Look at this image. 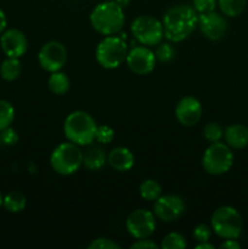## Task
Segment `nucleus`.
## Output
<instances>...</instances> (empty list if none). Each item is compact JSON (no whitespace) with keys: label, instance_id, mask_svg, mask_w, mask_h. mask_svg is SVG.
Listing matches in <instances>:
<instances>
[{"label":"nucleus","instance_id":"423d86ee","mask_svg":"<svg viewBox=\"0 0 248 249\" xmlns=\"http://www.w3.org/2000/svg\"><path fill=\"white\" fill-rule=\"evenodd\" d=\"M80 146L71 142H62L56 146L50 157L53 169L60 175H72L83 165V151Z\"/></svg>","mask_w":248,"mask_h":249},{"label":"nucleus","instance_id":"7ed1b4c3","mask_svg":"<svg viewBox=\"0 0 248 249\" xmlns=\"http://www.w3.org/2000/svg\"><path fill=\"white\" fill-rule=\"evenodd\" d=\"M96 129V121L85 111L72 112L63 123V133L67 140L78 146H88L94 142Z\"/></svg>","mask_w":248,"mask_h":249},{"label":"nucleus","instance_id":"aec40b11","mask_svg":"<svg viewBox=\"0 0 248 249\" xmlns=\"http://www.w3.org/2000/svg\"><path fill=\"white\" fill-rule=\"evenodd\" d=\"M22 65L17 57H7L0 65V75L6 82H14L21 75Z\"/></svg>","mask_w":248,"mask_h":249},{"label":"nucleus","instance_id":"f257e3e1","mask_svg":"<svg viewBox=\"0 0 248 249\" xmlns=\"http://www.w3.org/2000/svg\"><path fill=\"white\" fill-rule=\"evenodd\" d=\"M164 36L173 43L185 40L198 24V14L192 5L180 4L169 7L163 16Z\"/></svg>","mask_w":248,"mask_h":249},{"label":"nucleus","instance_id":"0eeeda50","mask_svg":"<svg viewBox=\"0 0 248 249\" xmlns=\"http://www.w3.org/2000/svg\"><path fill=\"white\" fill-rule=\"evenodd\" d=\"M233 164V153L230 146L223 142H213L207 147L202 157L203 169L211 175H223Z\"/></svg>","mask_w":248,"mask_h":249},{"label":"nucleus","instance_id":"6e6552de","mask_svg":"<svg viewBox=\"0 0 248 249\" xmlns=\"http://www.w3.org/2000/svg\"><path fill=\"white\" fill-rule=\"evenodd\" d=\"M131 33L138 43L146 46L157 45L164 36L162 22L150 15L136 17L131 23Z\"/></svg>","mask_w":248,"mask_h":249},{"label":"nucleus","instance_id":"473e14b6","mask_svg":"<svg viewBox=\"0 0 248 249\" xmlns=\"http://www.w3.org/2000/svg\"><path fill=\"white\" fill-rule=\"evenodd\" d=\"M133 249H158V245H156L153 241L148 240V238H140V240H138L136 242H134L133 245H131V247Z\"/></svg>","mask_w":248,"mask_h":249},{"label":"nucleus","instance_id":"412c9836","mask_svg":"<svg viewBox=\"0 0 248 249\" xmlns=\"http://www.w3.org/2000/svg\"><path fill=\"white\" fill-rule=\"evenodd\" d=\"M2 206L10 213H19L27 206V198L22 192L12 191L7 194L2 199Z\"/></svg>","mask_w":248,"mask_h":249},{"label":"nucleus","instance_id":"9d476101","mask_svg":"<svg viewBox=\"0 0 248 249\" xmlns=\"http://www.w3.org/2000/svg\"><path fill=\"white\" fill-rule=\"evenodd\" d=\"M125 228L135 240L148 238L156 230V215L147 209H136L126 218Z\"/></svg>","mask_w":248,"mask_h":249},{"label":"nucleus","instance_id":"c85d7f7f","mask_svg":"<svg viewBox=\"0 0 248 249\" xmlns=\"http://www.w3.org/2000/svg\"><path fill=\"white\" fill-rule=\"evenodd\" d=\"M215 6L216 0H192V7L198 15L214 11Z\"/></svg>","mask_w":248,"mask_h":249},{"label":"nucleus","instance_id":"f3484780","mask_svg":"<svg viewBox=\"0 0 248 249\" xmlns=\"http://www.w3.org/2000/svg\"><path fill=\"white\" fill-rule=\"evenodd\" d=\"M224 138L231 148L242 150L248 146V128L242 124H231L224 130Z\"/></svg>","mask_w":248,"mask_h":249},{"label":"nucleus","instance_id":"4be33fe9","mask_svg":"<svg viewBox=\"0 0 248 249\" xmlns=\"http://www.w3.org/2000/svg\"><path fill=\"white\" fill-rule=\"evenodd\" d=\"M219 9L224 16L237 17L245 11L247 0H218Z\"/></svg>","mask_w":248,"mask_h":249},{"label":"nucleus","instance_id":"f8f14e48","mask_svg":"<svg viewBox=\"0 0 248 249\" xmlns=\"http://www.w3.org/2000/svg\"><path fill=\"white\" fill-rule=\"evenodd\" d=\"M185 202L177 195H163L155 201L153 214L164 223L175 221L184 214Z\"/></svg>","mask_w":248,"mask_h":249},{"label":"nucleus","instance_id":"5701e85b","mask_svg":"<svg viewBox=\"0 0 248 249\" xmlns=\"http://www.w3.org/2000/svg\"><path fill=\"white\" fill-rule=\"evenodd\" d=\"M140 196L142 197L145 201H156L159 196H162V186H160L159 182L157 180L153 179H147L145 181L141 182L140 189Z\"/></svg>","mask_w":248,"mask_h":249},{"label":"nucleus","instance_id":"c9c22d12","mask_svg":"<svg viewBox=\"0 0 248 249\" xmlns=\"http://www.w3.org/2000/svg\"><path fill=\"white\" fill-rule=\"evenodd\" d=\"M196 249H214V246L207 241V242L198 243V245L196 246Z\"/></svg>","mask_w":248,"mask_h":249},{"label":"nucleus","instance_id":"b1692460","mask_svg":"<svg viewBox=\"0 0 248 249\" xmlns=\"http://www.w3.org/2000/svg\"><path fill=\"white\" fill-rule=\"evenodd\" d=\"M15 119V108L6 100H0V131L9 128Z\"/></svg>","mask_w":248,"mask_h":249},{"label":"nucleus","instance_id":"f704fd0d","mask_svg":"<svg viewBox=\"0 0 248 249\" xmlns=\"http://www.w3.org/2000/svg\"><path fill=\"white\" fill-rule=\"evenodd\" d=\"M6 26H7L6 16H5V12L0 9V34L6 29Z\"/></svg>","mask_w":248,"mask_h":249},{"label":"nucleus","instance_id":"cd10ccee","mask_svg":"<svg viewBox=\"0 0 248 249\" xmlns=\"http://www.w3.org/2000/svg\"><path fill=\"white\" fill-rule=\"evenodd\" d=\"M114 139V130L108 125H97L95 140L100 143H109Z\"/></svg>","mask_w":248,"mask_h":249},{"label":"nucleus","instance_id":"2eb2a0df","mask_svg":"<svg viewBox=\"0 0 248 249\" xmlns=\"http://www.w3.org/2000/svg\"><path fill=\"white\" fill-rule=\"evenodd\" d=\"M0 45H1L2 53L7 57L19 58L26 53L27 49H28V40L21 31L11 28L2 32V36L0 38Z\"/></svg>","mask_w":248,"mask_h":249},{"label":"nucleus","instance_id":"a878e982","mask_svg":"<svg viewBox=\"0 0 248 249\" xmlns=\"http://www.w3.org/2000/svg\"><path fill=\"white\" fill-rule=\"evenodd\" d=\"M203 136L208 142H219L224 138V129L216 122H209L203 128Z\"/></svg>","mask_w":248,"mask_h":249},{"label":"nucleus","instance_id":"4468645a","mask_svg":"<svg viewBox=\"0 0 248 249\" xmlns=\"http://www.w3.org/2000/svg\"><path fill=\"white\" fill-rule=\"evenodd\" d=\"M202 105L196 97L185 96L175 107V117L184 126H194L202 118Z\"/></svg>","mask_w":248,"mask_h":249},{"label":"nucleus","instance_id":"9b49d317","mask_svg":"<svg viewBox=\"0 0 248 249\" xmlns=\"http://www.w3.org/2000/svg\"><path fill=\"white\" fill-rule=\"evenodd\" d=\"M125 62L133 73L138 75H146L155 70L157 58L155 53L148 49V46L139 45L134 46L131 50L128 51Z\"/></svg>","mask_w":248,"mask_h":249},{"label":"nucleus","instance_id":"f03ea898","mask_svg":"<svg viewBox=\"0 0 248 249\" xmlns=\"http://www.w3.org/2000/svg\"><path fill=\"white\" fill-rule=\"evenodd\" d=\"M125 22L123 7L114 0L100 2L90 14V23L97 33L102 36H114L122 31Z\"/></svg>","mask_w":248,"mask_h":249},{"label":"nucleus","instance_id":"a211bd4d","mask_svg":"<svg viewBox=\"0 0 248 249\" xmlns=\"http://www.w3.org/2000/svg\"><path fill=\"white\" fill-rule=\"evenodd\" d=\"M107 162V156L100 146L92 143L88 145L87 150L83 152V165L89 170L101 169Z\"/></svg>","mask_w":248,"mask_h":249},{"label":"nucleus","instance_id":"1a4fd4ad","mask_svg":"<svg viewBox=\"0 0 248 249\" xmlns=\"http://www.w3.org/2000/svg\"><path fill=\"white\" fill-rule=\"evenodd\" d=\"M67 49L60 41H49L44 44L38 53V62L46 72H57L67 62Z\"/></svg>","mask_w":248,"mask_h":249},{"label":"nucleus","instance_id":"2f4dec72","mask_svg":"<svg viewBox=\"0 0 248 249\" xmlns=\"http://www.w3.org/2000/svg\"><path fill=\"white\" fill-rule=\"evenodd\" d=\"M0 139H1L2 143L4 145H7V146H12L15 145V143H17V141H18V134L16 133V130L12 128H6L4 129V130L0 131Z\"/></svg>","mask_w":248,"mask_h":249},{"label":"nucleus","instance_id":"bb28decb","mask_svg":"<svg viewBox=\"0 0 248 249\" xmlns=\"http://www.w3.org/2000/svg\"><path fill=\"white\" fill-rule=\"evenodd\" d=\"M157 48H156L155 55L157 61L163 63L170 62V61L174 58L175 56V49L174 46H172V44L169 43H162L160 41L159 44H157Z\"/></svg>","mask_w":248,"mask_h":249},{"label":"nucleus","instance_id":"ddd939ff","mask_svg":"<svg viewBox=\"0 0 248 249\" xmlns=\"http://www.w3.org/2000/svg\"><path fill=\"white\" fill-rule=\"evenodd\" d=\"M197 27L204 36L209 40H220L228 31V22L225 17L215 12V10L207 14L198 15V24Z\"/></svg>","mask_w":248,"mask_h":249},{"label":"nucleus","instance_id":"4c0bfd02","mask_svg":"<svg viewBox=\"0 0 248 249\" xmlns=\"http://www.w3.org/2000/svg\"><path fill=\"white\" fill-rule=\"evenodd\" d=\"M2 199H4V197H2V195H1V191H0V207L2 206Z\"/></svg>","mask_w":248,"mask_h":249},{"label":"nucleus","instance_id":"dca6fc26","mask_svg":"<svg viewBox=\"0 0 248 249\" xmlns=\"http://www.w3.org/2000/svg\"><path fill=\"white\" fill-rule=\"evenodd\" d=\"M107 162L117 172H128L134 167L135 157L129 148L118 146L112 148L111 152L107 156Z\"/></svg>","mask_w":248,"mask_h":249},{"label":"nucleus","instance_id":"393cba45","mask_svg":"<svg viewBox=\"0 0 248 249\" xmlns=\"http://www.w3.org/2000/svg\"><path fill=\"white\" fill-rule=\"evenodd\" d=\"M160 247L163 249H185L187 247L186 238L179 232H170L163 238Z\"/></svg>","mask_w":248,"mask_h":249},{"label":"nucleus","instance_id":"39448f33","mask_svg":"<svg viewBox=\"0 0 248 249\" xmlns=\"http://www.w3.org/2000/svg\"><path fill=\"white\" fill-rule=\"evenodd\" d=\"M212 230L223 240L238 238L243 229V220L237 209L230 206L219 207L211 218Z\"/></svg>","mask_w":248,"mask_h":249},{"label":"nucleus","instance_id":"e433bc0d","mask_svg":"<svg viewBox=\"0 0 248 249\" xmlns=\"http://www.w3.org/2000/svg\"><path fill=\"white\" fill-rule=\"evenodd\" d=\"M114 1L117 2V4L119 5L121 7H126L129 5V2H130V0H114Z\"/></svg>","mask_w":248,"mask_h":249},{"label":"nucleus","instance_id":"7c9ffc66","mask_svg":"<svg viewBox=\"0 0 248 249\" xmlns=\"http://www.w3.org/2000/svg\"><path fill=\"white\" fill-rule=\"evenodd\" d=\"M89 249H119V245H117L114 241L109 240V238L100 237L96 238V240L92 241L89 246H88Z\"/></svg>","mask_w":248,"mask_h":249},{"label":"nucleus","instance_id":"c756f323","mask_svg":"<svg viewBox=\"0 0 248 249\" xmlns=\"http://www.w3.org/2000/svg\"><path fill=\"white\" fill-rule=\"evenodd\" d=\"M192 236H194L195 241H197L198 243L207 242V241H209V238L212 236V229L208 225H206V224H198L194 229Z\"/></svg>","mask_w":248,"mask_h":249},{"label":"nucleus","instance_id":"6ab92c4d","mask_svg":"<svg viewBox=\"0 0 248 249\" xmlns=\"http://www.w3.org/2000/svg\"><path fill=\"white\" fill-rule=\"evenodd\" d=\"M48 87L50 91L55 95H65L70 90L71 82L67 74L61 71L53 72L48 79Z\"/></svg>","mask_w":248,"mask_h":249},{"label":"nucleus","instance_id":"20e7f679","mask_svg":"<svg viewBox=\"0 0 248 249\" xmlns=\"http://www.w3.org/2000/svg\"><path fill=\"white\" fill-rule=\"evenodd\" d=\"M125 36H106L97 45L95 56L101 67L106 70L118 68L125 61L128 55V45L125 43Z\"/></svg>","mask_w":248,"mask_h":249},{"label":"nucleus","instance_id":"72a5a7b5","mask_svg":"<svg viewBox=\"0 0 248 249\" xmlns=\"http://www.w3.org/2000/svg\"><path fill=\"white\" fill-rule=\"evenodd\" d=\"M219 247L223 249H240L241 245L237 242V238H229L224 241Z\"/></svg>","mask_w":248,"mask_h":249}]
</instances>
